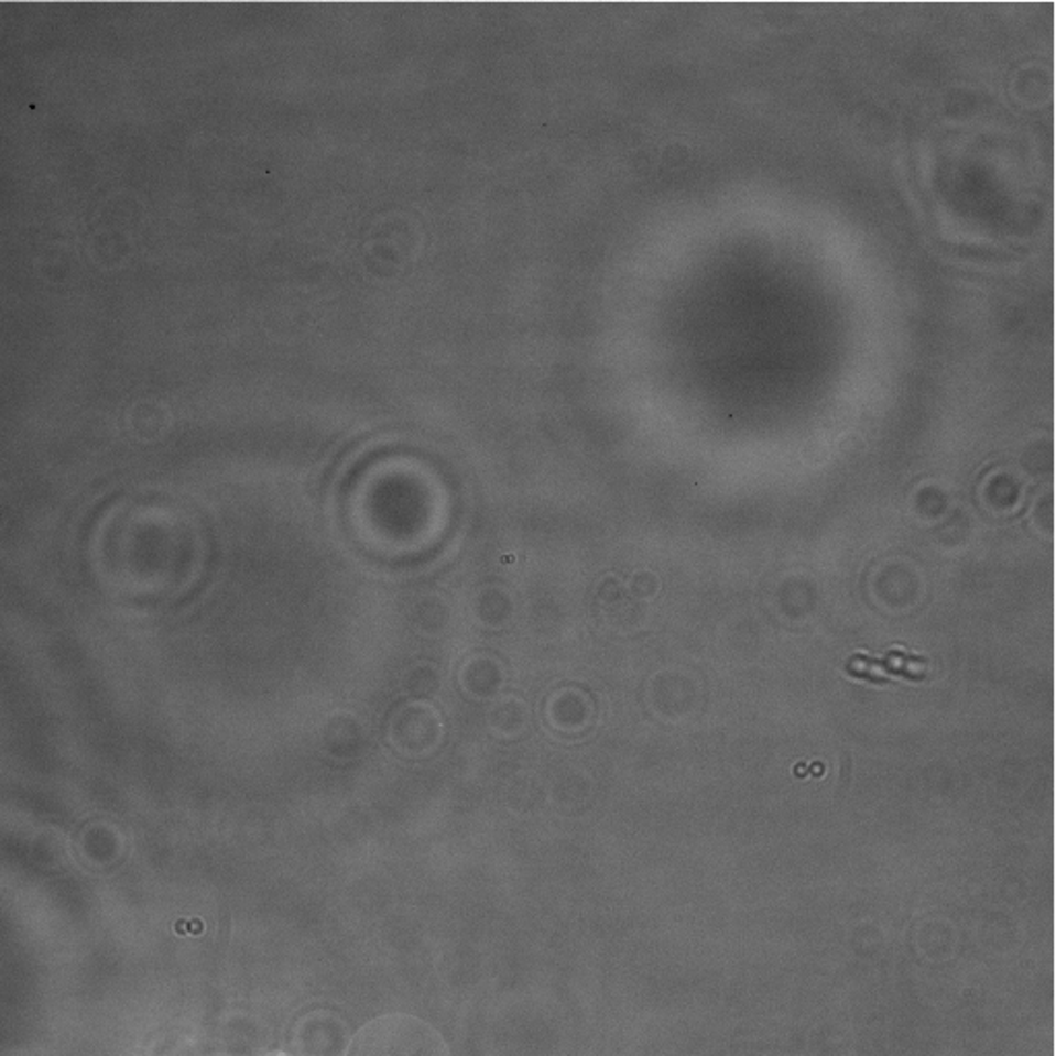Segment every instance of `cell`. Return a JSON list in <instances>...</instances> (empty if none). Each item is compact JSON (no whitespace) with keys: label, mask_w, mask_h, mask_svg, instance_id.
Wrapping results in <instances>:
<instances>
[{"label":"cell","mask_w":1056,"mask_h":1056,"mask_svg":"<svg viewBox=\"0 0 1056 1056\" xmlns=\"http://www.w3.org/2000/svg\"><path fill=\"white\" fill-rule=\"evenodd\" d=\"M442 687V675L438 666L432 663H417L409 666L405 673V689L413 698H434Z\"/></svg>","instance_id":"obj_10"},{"label":"cell","mask_w":1056,"mask_h":1056,"mask_svg":"<svg viewBox=\"0 0 1056 1056\" xmlns=\"http://www.w3.org/2000/svg\"><path fill=\"white\" fill-rule=\"evenodd\" d=\"M347 1056H450V1050L434 1025L415 1015L391 1013L363 1025Z\"/></svg>","instance_id":"obj_1"},{"label":"cell","mask_w":1056,"mask_h":1056,"mask_svg":"<svg viewBox=\"0 0 1056 1056\" xmlns=\"http://www.w3.org/2000/svg\"><path fill=\"white\" fill-rule=\"evenodd\" d=\"M538 798H541V786H538L535 776H531V774H519L505 786V805L512 812H531V809H535Z\"/></svg>","instance_id":"obj_9"},{"label":"cell","mask_w":1056,"mask_h":1056,"mask_svg":"<svg viewBox=\"0 0 1056 1056\" xmlns=\"http://www.w3.org/2000/svg\"><path fill=\"white\" fill-rule=\"evenodd\" d=\"M458 679L471 698L493 699L504 689V665L493 654H472L460 666Z\"/></svg>","instance_id":"obj_4"},{"label":"cell","mask_w":1056,"mask_h":1056,"mask_svg":"<svg viewBox=\"0 0 1056 1056\" xmlns=\"http://www.w3.org/2000/svg\"><path fill=\"white\" fill-rule=\"evenodd\" d=\"M514 597L504 586L489 585L479 588L471 601L475 619L486 628H504L514 618Z\"/></svg>","instance_id":"obj_7"},{"label":"cell","mask_w":1056,"mask_h":1056,"mask_svg":"<svg viewBox=\"0 0 1056 1056\" xmlns=\"http://www.w3.org/2000/svg\"><path fill=\"white\" fill-rule=\"evenodd\" d=\"M370 737L363 720L353 712H335L326 718L320 745L335 760H356L368 749Z\"/></svg>","instance_id":"obj_3"},{"label":"cell","mask_w":1056,"mask_h":1056,"mask_svg":"<svg viewBox=\"0 0 1056 1056\" xmlns=\"http://www.w3.org/2000/svg\"><path fill=\"white\" fill-rule=\"evenodd\" d=\"M442 739V716L427 701H409L391 716L389 741L392 748L406 758H425L434 753Z\"/></svg>","instance_id":"obj_2"},{"label":"cell","mask_w":1056,"mask_h":1056,"mask_svg":"<svg viewBox=\"0 0 1056 1056\" xmlns=\"http://www.w3.org/2000/svg\"><path fill=\"white\" fill-rule=\"evenodd\" d=\"M531 725V710L526 701L514 696L498 699L489 708L488 727L496 737L502 739H516L529 729Z\"/></svg>","instance_id":"obj_8"},{"label":"cell","mask_w":1056,"mask_h":1056,"mask_svg":"<svg viewBox=\"0 0 1056 1056\" xmlns=\"http://www.w3.org/2000/svg\"><path fill=\"white\" fill-rule=\"evenodd\" d=\"M590 699L578 687H562L553 692L545 706V716L553 729L569 734L583 731L590 720Z\"/></svg>","instance_id":"obj_5"},{"label":"cell","mask_w":1056,"mask_h":1056,"mask_svg":"<svg viewBox=\"0 0 1056 1056\" xmlns=\"http://www.w3.org/2000/svg\"><path fill=\"white\" fill-rule=\"evenodd\" d=\"M411 625L423 638H439L446 634L453 623V609L439 595L427 592L417 597L409 609Z\"/></svg>","instance_id":"obj_6"}]
</instances>
